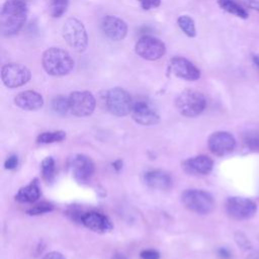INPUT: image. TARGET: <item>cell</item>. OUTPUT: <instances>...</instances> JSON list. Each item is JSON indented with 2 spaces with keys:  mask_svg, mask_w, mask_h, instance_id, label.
I'll use <instances>...</instances> for the list:
<instances>
[{
  "mask_svg": "<svg viewBox=\"0 0 259 259\" xmlns=\"http://www.w3.org/2000/svg\"><path fill=\"white\" fill-rule=\"evenodd\" d=\"M27 6L22 0H7L0 12V30L3 36H12L19 32L25 23Z\"/></svg>",
  "mask_w": 259,
  "mask_h": 259,
  "instance_id": "obj_1",
  "label": "cell"
},
{
  "mask_svg": "<svg viewBox=\"0 0 259 259\" xmlns=\"http://www.w3.org/2000/svg\"><path fill=\"white\" fill-rule=\"evenodd\" d=\"M44 70L51 76L68 75L74 68V60L70 54L61 48H49L41 57Z\"/></svg>",
  "mask_w": 259,
  "mask_h": 259,
  "instance_id": "obj_2",
  "label": "cell"
},
{
  "mask_svg": "<svg viewBox=\"0 0 259 259\" xmlns=\"http://www.w3.org/2000/svg\"><path fill=\"white\" fill-rule=\"evenodd\" d=\"M177 110L186 117H195L203 112L206 107L205 96L196 90L186 89L175 100Z\"/></svg>",
  "mask_w": 259,
  "mask_h": 259,
  "instance_id": "obj_3",
  "label": "cell"
},
{
  "mask_svg": "<svg viewBox=\"0 0 259 259\" xmlns=\"http://www.w3.org/2000/svg\"><path fill=\"white\" fill-rule=\"evenodd\" d=\"M62 34L66 42L76 52L82 53L88 46V34L84 24L77 18H68L62 27Z\"/></svg>",
  "mask_w": 259,
  "mask_h": 259,
  "instance_id": "obj_4",
  "label": "cell"
},
{
  "mask_svg": "<svg viewBox=\"0 0 259 259\" xmlns=\"http://www.w3.org/2000/svg\"><path fill=\"white\" fill-rule=\"evenodd\" d=\"M181 200L186 208L199 214H207L214 207L212 195L202 189L184 190L181 195Z\"/></svg>",
  "mask_w": 259,
  "mask_h": 259,
  "instance_id": "obj_5",
  "label": "cell"
},
{
  "mask_svg": "<svg viewBox=\"0 0 259 259\" xmlns=\"http://www.w3.org/2000/svg\"><path fill=\"white\" fill-rule=\"evenodd\" d=\"M107 110L116 116H125L132 111L133 100L127 91L120 87H114L107 91L105 96Z\"/></svg>",
  "mask_w": 259,
  "mask_h": 259,
  "instance_id": "obj_6",
  "label": "cell"
},
{
  "mask_svg": "<svg viewBox=\"0 0 259 259\" xmlns=\"http://www.w3.org/2000/svg\"><path fill=\"white\" fill-rule=\"evenodd\" d=\"M67 170L77 182L86 183L93 176L95 167L90 157L83 154H74L67 161Z\"/></svg>",
  "mask_w": 259,
  "mask_h": 259,
  "instance_id": "obj_7",
  "label": "cell"
},
{
  "mask_svg": "<svg viewBox=\"0 0 259 259\" xmlns=\"http://www.w3.org/2000/svg\"><path fill=\"white\" fill-rule=\"evenodd\" d=\"M227 214L237 221H244L252 218L257 211V204L250 198L241 196L228 197L225 202Z\"/></svg>",
  "mask_w": 259,
  "mask_h": 259,
  "instance_id": "obj_8",
  "label": "cell"
},
{
  "mask_svg": "<svg viewBox=\"0 0 259 259\" xmlns=\"http://www.w3.org/2000/svg\"><path fill=\"white\" fill-rule=\"evenodd\" d=\"M31 78L29 69L18 63L6 64L1 69V79L8 88H17L26 84Z\"/></svg>",
  "mask_w": 259,
  "mask_h": 259,
  "instance_id": "obj_9",
  "label": "cell"
},
{
  "mask_svg": "<svg viewBox=\"0 0 259 259\" xmlns=\"http://www.w3.org/2000/svg\"><path fill=\"white\" fill-rule=\"evenodd\" d=\"M135 52L142 59L156 61L165 55L166 47L159 38L151 35H144L136 42Z\"/></svg>",
  "mask_w": 259,
  "mask_h": 259,
  "instance_id": "obj_10",
  "label": "cell"
},
{
  "mask_svg": "<svg viewBox=\"0 0 259 259\" xmlns=\"http://www.w3.org/2000/svg\"><path fill=\"white\" fill-rule=\"evenodd\" d=\"M70 111L76 116L83 117L93 113L96 101L89 91H74L69 96Z\"/></svg>",
  "mask_w": 259,
  "mask_h": 259,
  "instance_id": "obj_11",
  "label": "cell"
},
{
  "mask_svg": "<svg viewBox=\"0 0 259 259\" xmlns=\"http://www.w3.org/2000/svg\"><path fill=\"white\" fill-rule=\"evenodd\" d=\"M207 147L213 155L222 157L234 151L236 147V140L231 133L219 131L212 133L208 137Z\"/></svg>",
  "mask_w": 259,
  "mask_h": 259,
  "instance_id": "obj_12",
  "label": "cell"
},
{
  "mask_svg": "<svg viewBox=\"0 0 259 259\" xmlns=\"http://www.w3.org/2000/svg\"><path fill=\"white\" fill-rule=\"evenodd\" d=\"M131 115L137 123L142 125H154L158 123L160 119L157 110L146 100L134 102Z\"/></svg>",
  "mask_w": 259,
  "mask_h": 259,
  "instance_id": "obj_13",
  "label": "cell"
},
{
  "mask_svg": "<svg viewBox=\"0 0 259 259\" xmlns=\"http://www.w3.org/2000/svg\"><path fill=\"white\" fill-rule=\"evenodd\" d=\"M169 69L173 75L186 81H195L200 78L199 69L183 57H173L170 61Z\"/></svg>",
  "mask_w": 259,
  "mask_h": 259,
  "instance_id": "obj_14",
  "label": "cell"
},
{
  "mask_svg": "<svg viewBox=\"0 0 259 259\" xmlns=\"http://www.w3.org/2000/svg\"><path fill=\"white\" fill-rule=\"evenodd\" d=\"M101 30L103 34L110 40L119 41L126 36L127 25L119 17L106 15L101 20Z\"/></svg>",
  "mask_w": 259,
  "mask_h": 259,
  "instance_id": "obj_15",
  "label": "cell"
},
{
  "mask_svg": "<svg viewBox=\"0 0 259 259\" xmlns=\"http://www.w3.org/2000/svg\"><path fill=\"white\" fill-rule=\"evenodd\" d=\"M80 223L87 229L96 233H107L112 230L111 221L102 212L99 211H87L84 212Z\"/></svg>",
  "mask_w": 259,
  "mask_h": 259,
  "instance_id": "obj_16",
  "label": "cell"
},
{
  "mask_svg": "<svg viewBox=\"0 0 259 259\" xmlns=\"http://www.w3.org/2000/svg\"><path fill=\"white\" fill-rule=\"evenodd\" d=\"M183 168L186 172L196 175H207L213 168V161L205 155L191 157L184 161Z\"/></svg>",
  "mask_w": 259,
  "mask_h": 259,
  "instance_id": "obj_17",
  "label": "cell"
},
{
  "mask_svg": "<svg viewBox=\"0 0 259 259\" xmlns=\"http://www.w3.org/2000/svg\"><path fill=\"white\" fill-rule=\"evenodd\" d=\"M144 180L149 187L158 190H168L173 185V180L169 173L159 169L148 171L144 176Z\"/></svg>",
  "mask_w": 259,
  "mask_h": 259,
  "instance_id": "obj_18",
  "label": "cell"
},
{
  "mask_svg": "<svg viewBox=\"0 0 259 259\" xmlns=\"http://www.w3.org/2000/svg\"><path fill=\"white\" fill-rule=\"evenodd\" d=\"M14 103L23 110H37L44 105L42 96L32 90H26L18 93L14 97Z\"/></svg>",
  "mask_w": 259,
  "mask_h": 259,
  "instance_id": "obj_19",
  "label": "cell"
},
{
  "mask_svg": "<svg viewBox=\"0 0 259 259\" xmlns=\"http://www.w3.org/2000/svg\"><path fill=\"white\" fill-rule=\"evenodd\" d=\"M15 200L20 203H32L40 197V188L36 179L21 187L15 194Z\"/></svg>",
  "mask_w": 259,
  "mask_h": 259,
  "instance_id": "obj_20",
  "label": "cell"
},
{
  "mask_svg": "<svg viewBox=\"0 0 259 259\" xmlns=\"http://www.w3.org/2000/svg\"><path fill=\"white\" fill-rule=\"evenodd\" d=\"M219 6L226 12L233 14L239 18H248V12L234 0H218Z\"/></svg>",
  "mask_w": 259,
  "mask_h": 259,
  "instance_id": "obj_21",
  "label": "cell"
},
{
  "mask_svg": "<svg viewBox=\"0 0 259 259\" xmlns=\"http://www.w3.org/2000/svg\"><path fill=\"white\" fill-rule=\"evenodd\" d=\"M66 139V133L63 131H54V132H44L38 135L36 142L39 144H54L62 142Z\"/></svg>",
  "mask_w": 259,
  "mask_h": 259,
  "instance_id": "obj_22",
  "label": "cell"
},
{
  "mask_svg": "<svg viewBox=\"0 0 259 259\" xmlns=\"http://www.w3.org/2000/svg\"><path fill=\"white\" fill-rule=\"evenodd\" d=\"M178 26L180 29L188 36V37H194L196 35V28L194 20L188 16V15H181L177 19Z\"/></svg>",
  "mask_w": 259,
  "mask_h": 259,
  "instance_id": "obj_23",
  "label": "cell"
},
{
  "mask_svg": "<svg viewBox=\"0 0 259 259\" xmlns=\"http://www.w3.org/2000/svg\"><path fill=\"white\" fill-rule=\"evenodd\" d=\"M55 170H56V164L55 160L52 157H47L42 160L40 164V171L41 176L47 182H52L55 177Z\"/></svg>",
  "mask_w": 259,
  "mask_h": 259,
  "instance_id": "obj_24",
  "label": "cell"
},
{
  "mask_svg": "<svg viewBox=\"0 0 259 259\" xmlns=\"http://www.w3.org/2000/svg\"><path fill=\"white\" fill-rule=\"evenodd\" d=\"M50 13L55 18L62 17L69 6V0H49Z\"/></svg>",
  "mask_w": 259,
  "mask_h": 259,
  "instance_id": "obj_25",
  "label": "cell"
},
{
  "mask_svg": "<svg viewBox=\"0 0 259 259\" xmlns=\"http://www.w3.org/2000/svg\"><path fill=\"white\" fill-rule=\"evenodd\" d=\"M52 108L56 113L60 115H65L70 110L69 97L67 98L63 95L55 96L52 100Z\"/></svg>",
  "mask_w": 259,
  "mask_h": 259,
  "instance_id": "obj_26",
  "label": "cell"
},
{
  "mask_svg": "<svg viewBox=\"0 0 259 259\" xmlns=\"http://www.w3.org/2000/svg\"><path fill=\"white\" fill-rule=\"evenodd\" d=\"M245 146L252 152L259 153V132L248 131L243 135Z\"/></svg>",
  "mask_w": 259,
  "mask_h": 259,
  "instance_id": "obj_27",
  "label": "cell"
},
{
  "mask_svg": "<svg viewBox=\"0 0 259 259\" xmlns=\"http://www.w3.org/2000/svg\"><path fill=\"white\" fill-rule=\"evenodd\" d=\"M54 208H55V206L51 202L41 201V202H38V203L34 204L33 206H31L29 209L26 210V212L29 215H38V214L51 212L54 210Z\"/></svg>",
  "mask_w": 259,
  "mask_h": 259,
  "instance_id": "obj_28",
  "label": "cell"
},
{
  "mask_svg": "<svg viewBox=\"0 0 259 259\" xmlns=\"http://www.w3.org/2000/svg\"><path fill=\"white\" fill-rule=\"evenodd\" d=\"M235 241L237 243V245L244 251H249L252 249V245L250 243V241L248 240V238L245 236V234L241 233V232H237L235 234Z\"/></svg>",
  "mask_w": 259,
  "mask_h": 259,
  "instance_id": "obj_29",
  "label": "cell"
},
{
  "mask_svg": "<svg viewBox=\"0 0 259 259\" xmlns=\"http://www.w3.org/2000/svg\"><path fill=\"white\" fill-rule=\"evenodd\" d=\"M141 4V7L144 10H150L152 8L159 7L161 4V0H138Z\"/></svg>",
  "mask_w": 259,
  "mask_h": 259,
  "instance_id": "obj_30",
  "label": "cell"
},
{
  "mask_svg": "<svg viewBox=\"0 0 259 259\" xmlns=\"http://www.w3.org/2000/svg\"><path fill=\"white\" fill-rule=\"evenodd\" d=\"M18 165V158L16 155H10L4 162V167L7 170H13Z\"/></svg>",
  "mask_w": 259,
  "mask_h": 259,
  "instance_id": "obj_31",
  "label": "cell"
},
{
  "mask_svg": "<svg viewBox=\"0 0 259 259\" xmlns=\"http://www.w3.org/2000/svg\"><path fill=\"white\" fill-rule=\"evenodd\" d=\"M142 259H160V254L158 251L153 249L143 250L140 254Z\"/></svg>",
  "mask_w": 259,
  "mask_h": 259,
  "instance_id": "obj_32",
  "label": "cell"
},
{
  "mask_svg": "<svg viewBox=\"0 0 259 259\" xmlns=\"http://www.w3.org/2000/svg\"><path fill=\"white\" fill-rule=\"evenodd\" d=\"M243 2L248 8L255 10L259 13V0H243Z\"/></svg>",
  "mask_w": 259,
  "mask_h": 259,
  "instance_id": "obj_33",
  "label": "cell"
},
{
  "mask_svg": "<svg viewBox=\"0 0 259 259\" xmlns=\"http://www.w3.org/2000/svg\"><path fill=\"white\" fill-rule=\"evenodd\" d=\"M218 254L221 258L223 259H230L232 257V253L231 251L228 249V248H225V247H222L218 250Z\"/></svg>",
  "mask_w": 259,
  "mask_h": 259,
  "instance_id": "obj_34",
  "label": "cell"
},
{
  "mask_svg": "<svg viewBox=\"0 0 259 259\" xmlns=\"http://www.w3.org/2000/svg\"><path fill=\"white\" fill-rule=\"evenodd\" d=\"M42 259H66L64 257L63 254H61L60 252H56V251H53V252H50L48 254H46Z\"/></svg>",
  "mask_w": 259,
  "mask_h": 259,
  "instance_id": "obj_35",
  "label": "cell"
},
{
  "mask_svg": "<svg viewBox=\"0 0 259 259\" xmlns=\"http://www.w3.org/2000/svg\"><path fill=\"white\" fill-rule=\"evenodd\" d=\"M252 61H253L254 65L257 67V69L259 70V55H253L252 56Z\"/></svg>",
  "mask_w": 259,
  "mask_h": 259,
  "instance_id": "obj_36",
  "label": "cell"
},
{
  "mask_svg": "<svg viewBox=\"0 0 259 259\" xmlns=\"http://www.w3.org/2000/svg\"><path fill=\"white\" fill-rule=\"evenodd\" d=\"M111 259H127V258H126L125 255H123V254H121V253H116V254H114V255L112 256Z\"/></svg>",
  "mask_w": 259,
  "mask_h": 259,
  "instance_id": "obj_37",
  "label": "cell"
},
{
  "mask_svg": "<svg viewBox=\"0 0 259 259\" xmlns=\"http://www.w3.org/2000/svg\"><path fill=\"white\" fill-rule=\"evenodd\" d=\"M121 164H122L121 161H120V160H117V161H115V162L113 163V165H114L113 167H114L116 170H119V169L121 168Z\"/></svg>",
  "mask_w": 259,
  "mask_h": 259,
  "instance_id": "obj_38",
  "label": "cell"
},
{
  "mask_svg": "<svg viewBox=\"0 0 259 259\" xmlns=\"http://www.w3.org/2000/svg\"><path fill=\"white\" fill-rule=\"evenodd\" d=\"M246 259H259V253H253V254H250Z\"/></svg>",
  "mask_w": 259,
  "mask_h": 259,
  "instance_id": "obj_39",
  "label": "cell"
}]
</instances>
